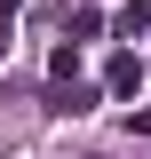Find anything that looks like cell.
<instances>
[{"mask_svg": "<svg viewBox=\"0 0 151 159\" xmlns=\"http://www.w3.org/2000/svg\"><path fill=\"white\" fill-rule=\"evenodd\" d=\"M112 24H119V40H135V32H151V8H143V0H127Z\"/></svg>", "mask_w": 151, "mask_h": 159, "instance_id": "4", "label": "cell"}, {"mask_svg": "<svg viewBox=\"0 0 151 159\" xmlns=\"http://www.w3.org/2000/svg\"><path fill=\"white\" fill-rule=\"evenodd\" d=\"M16 8H24V0H0V24H16Z\"/></svg>", "mask_w": 151, "mask_h": 159, "instance_id": "6", "label": "cell"}, {"mask_svg": "<svg viewBox=\"0 0 151 159\" xmlns=\"http://www.w3.org/2000/svg\"><path fill=\"white\" fill-rule=\"evenodd\" d=\"M103 96H119V103L143 96V56H135V48H119V56L103 64Z\"/></svg>", "mask_w": 151, "mask_h": 159, "instance_id": "1", "label": "cell"}, {"mask_svg": "<svg viewBox=\"0 0 151 159\" xmlns=\"http://www.w3.org/2000/svg\"><path fill=\"white\" fill-rule=\"evenodd\" d=\"M135 127H143V135H151V111H135Z\"/></svg>", "mask_w": 151, "mask_h": 159, "instance_id": "7", "label": "cell"}, {"mask_svg": "<svg viewBox=\"0 0 151 159\" xmlns=\"http://www.w3.org/2000/svg\"><path fill=\"white\" fill-rule=\"evenodd\" d=\"M80 80V48H56V56H48V88H72Z\"/></svg>", "mask_w": 151, "mask_h": 159, "instance_id": "3", "label": "cell"}, {"mask_svg": "<svg viewBox=\"0 0 151 159\" xmlns=\"http://www.w3.org/2000/svg\"><path fill=\"white\" fill-rule=\"evenodd\" d=\"M95 32H103V8H80V16H72V48H80V40H95Z\"/></svg>", "mask_w": 151, "mask_h": 159, "instance_id": "5", "label": "cell"}, {"mask_svg": "<svg viewBox=\"0 0 151 159\" xmlns=\"http://www.w3.org/2000/svg\"><path fill=\"white\" fill-rule=\"evenodd\" d=\"M88 103H95V88H88V80H72V88H48V111H56V119H80Z\"/></svg>", "mask_w": 151, "mask_h": 159, "instance_id": "2", "label": "cell"}]
</instances>
